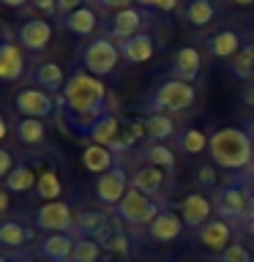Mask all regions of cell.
I'll return each instance as SVG.
<instances>
[{
	"instance_id": "obj_6",
	"label": "cell",
	"mask_w": 254,
	"mask_h": 262,
	"mask_svg": "<svg viewBox=\"0 0 254 262\" xmlns=\"http://www.w3.org/2000/svg\"><path fill=\"white\" fill-rule=\"evenodd\" d=\"M74 219L77 216L71 213V205L63 200H55V202H44L36 210L33 224H36V229H44L49 235H66V229H74Z\"/></svg>"
},
{
	"instance_id": "obj_28",
	"label": "cell",
	"mask_w": 254,
	"mask_h": 262,
	"mask_svg": "<svg viewBox=\"0 0 254 262\" xmlns=\"http://www.w3.org/2000/svg\"><path fill=\"white\" fill-rule=\"evenodd\" d=\"M28 241H33V229H28L19 221H3L0 224V246L16 249V246H25Z\"/></svg>"
},
{
	"instance_id": "obj_12",
	"label": "cell",
	"mask_w": 254,
	"mask_h": 262,
	"mask_svg": "<svg viewBox=\"0 0 254 262\" xmlns=\"http://www.w3.org/2000/svg\"><path fill=\"white\" fill-rule=\"evenodd\" d=\"M142 19H145V14L139 11V8L129 6V8H123V11L110 16V22H107V33H110L112 38H118V41L134 38L139 33V28H142Z\"/></svg>"
},
{
	"instance_id": "obj_46",
	"label": "cell",
	"mask_w": 254,
	"mask_h": 262,
	"mask_svg": "<svg viewBox=\"0 0 254 262\" xmlns=\"http://www.w3.org/2000/svg\"><path fill=\"white\" fill-rule=\"evenodd\" d=\"M246 219L254 221V191L249 194V208H246Z\"/></svg>"
},
{
	"instance_id": "obj_14",
	"label": "cell",
	"mask_w": 254,
	"mask_h": 262,
	"mask_svg": "<svg viewBox=\"0 0 254 262\" xmlns=\"http://www.w3.org/2000/svg\"><path fill=\"white\" fill-rule=\"evenodd\" d=\"M180 232H183V219L172 210H161L153 224L147 227V235L156 243H172V241H178Z\"/></svg>"
},
{
	"instance_id": "obj_20",
	"label": "cell",
	"mask_w": 254,
	"mask_h": 262,
	"mask_svg": "<svg viewBox=\"0 0 254 262\" xmlns=\"http://www.w3.org/2000/svg\"><path fill=\"white\" fill-rule=\"evenodd\" d=\"M229 237H232V229L221 219H210L205 227H200V243L208 246L210 251H224L229 246Z\"/></svg>"
},
{
	"instance_id": "obj_27",
	"label": "cell",
	"mask_w": 254,
	"mask_h": 262,
	"mask_svg": "<svg viewBox=\"0 0 254 262\" xmlns=\"http://www.w3.org/2000/svg\"><path fill=\"white\" fill-rule=\"evenodd\" d=\"M14 137L19 139L22 145H41L47 137V128H44V123L36 120V118H19L14 126Z\"/></svg>"
},
{
	"instance_id": "obj_42",
	"label": "cell",
	"mask_w": 254,
	"mask_h": 262,
	"mask_svg": "<svg viewBox=\"0 0 254 262\" xmlns=\"http://www.w3.org/2000/svg\"><path fill=\"white\" fill-rule=\"evenodd\" d=\"M30 6H36L38 11H44V14L57 11V0H30Z\"/></svg>"
},
{
	"instance_id": "obj_53",
	"label": "cell",
	"mask_w": 254,
	"mask_h": 262,
	"mask_svg": "<svg viewBox=\"0 0 254 262\" xmlns=\"http://www.w3.org/2000/svg\"><path fill=\"white\" fill-rule=\"evenodd\" d=\"M251 172H254V159H251Z\"/></svg>"
},
{
	"instance_id": "obj_10",
	"label": "cell",
	"mask_w": 254,
	"mask_h": 262,
	"mask_svg": "<svg viewBox=\"0 0 254 262\" xmlns=\"http://www.w3.org/2000/svg\"><path fill=\"white\" fill-rule=\"evenodd\" d=\"M16 38H19V44L28 49L30 55H38V52H44L49 38H52V25L38 19V16H30V19H25L19 25Z\"/></svg>"
},
{
	"instance_id": "obj_11",
	"label": "cell",
	"mask_w": 254,
	"mask_h": 262,
	"mask_svg": "<svg viewBox=\"0 0 254 262\" xmlns=\"http://www.w3.org/2000/svg\"><path fill=\"white\" fill-rule=\"evenodd\" d=\"M210 213H213V202L202 191L188 194L180 202V219H183V227H188V229L205 227L210 221Z\"/></svg>"
},
{
	"instance_id": "obj_37",
	"label": "cell",
	"mask_w": 254,
	"mask_h": 262,
	"mask_svg": "<svg viewBox=\"0 0 254 262\" xmlns=\"http://www.w3.org/2000/svg\"><path fill=\"white\" fill-rule=\"evenodd\" d=\"M219 262H251V254H249V249H246V246H241V243H229L227 249L221 251Z\"/></svg>"
},
{
	"instance_id": "obj_21",
	"label": "cell",
	"mask_w": 254,
	"mask_h": 262,
	"mask_svg": "<svg viewBox=\"0 0 254 262\" xmlns=\"http://www.w3.org/2000/svg\"><path fill=\"white\" fill-rule=\"evenodd\" d=\"M205 47H208V52L213 57H235L243 49L241 36H238L235 30H219V33H213L210 38H205Z\"/></svg>"
},
{
	"instance_id": "obj_18",
	"label": "cell",
	"mask_w": 254,
	"mask_h": 262,
	"mask_svg": "<svg viewBox=\"0 0 254 262\" xmlns=\"http://www.w3.org/2000/svg\"><path fill=\"white\" fill-rule=\"evenodd\" d=\"M74 237L71 235H47L44 241L38 243V254L47 262H69L71 251H74Z\"/></svg>"
},
{
	"instance_id": "obj_49",
	"label": "cell",
	"mask_w": 254,
	"mask_h": 262,
	"mask_svg": "<svg viewBox=\"0 0 254 262\" xmlns=\"http://www.w3.org/2000/svg\"><path fill=\"white\" fill-rule=\"evenodd\" d=\"M229 3H238V6H251L254 0H229Z\"/></svg>"
},
{
	"instance_id": "obj_2",
	"label": "cell",
	"mask_w": 254,
	"mask_h": 262,
	"mask_svg": "<svg viewBox=\"0 0 254 262\" xmlns=\"http://www.w3.org/2000/svg\"><path fill=\"white\" fill-rule=\"evenodd\" d=\"M208 153L221 169L241 172L254 159V142L241 128H219L208 137Z\"/></svg>"
},
{
	"instance_id": "obj_15",
	"label": "cell",
	"mask_w": 254,
	"mask_h": 262,
	"mask_svg": "<svg viewBox=\"0 0 254 262\" xmlns=\"http://www.w3.org/2000/svg\"><path fill=\"white\" fill-rule=\"evenodd\" d=\"M120 49V57L129 63H145L151 60L153 52H156V44H153V36L151 33H137L134 38H126L118 44Z\"/></svg>"
},
{
	"instance_id": "obj_17",
	"label": "cell",
	"mask_w": 254,
	"mask_h": 262,
	"mask_svg": "<svg viewBox=\"0 0 254 262\" xmlns=\"http://www.w3.org/2000/svg\"><path fill=\"white\" fill-rule=\"evenodd\" d=\"M25 74V57L22 49L11 44V41H3L0 44V79L3 82H16Z\"/></svg>"
},
{
	"instance_id": "obj_54",
	"label": "cell",
	"mask_w": 254,
	"mask_h": 262,
	"mask_svg": "<svg viewBox=\"0 0 254 262\" xmlns=\"http://www.w3.org/2000/svg\"><path fill=\"white\" fill-rule=\"evenodd\" d=\"M3 41H6V38H3V36H0V44H3Z\"/></svg>"
},
{
	"instance_id": "obj_45",
	"label": "cell",
	"mask_w": 254,
	"mask_h": 262,
	"mask_svg": "<svg viewBox=\"0 0 254 262\" xmlns=\"http://www.w3.org/2000/svg\"><path fill=\"white\" fill-rule=\"evenodd\" d=\"M28 0H0V6H6V8H22Z\"/></svg>"
},
{
	"instance_id": "obj_8",
	"label": "cell",
	"mask_w": 254,
	"mask_h": 262,
	"mask_svg": "<svg viewBox=\"0 0 254 262\" xmlns=\"http://www.w3.org/2000/svg\"><path fill=\"white\" fill-rule=\"evenodd\" d=\"M93 188H96L98 202L118 208L120 200H123V196H126V191H129V175H126V169H123V167H112L110 172L98 175V180H96Z\"/></svg>"
},
{
	"instance_id": "obj_32",
	"label": "cell",
	"mask_w": 254,
	"mask_h": 262,
	"mask_svg": "<svg viewBox=\"0 0 254 262\" xmlns=\"http://www.w3.org/2000/svg\"><path fill=\"white\" fill-rule=\"evenodd\" d=\"M213 14H216V11H213L210 0H188L186 8H183L186 22H192L194 28H205V25H210Z\"/></svg>"
},
{
	"instance_id": "obj_34",
	"label": "cell",
	"mask_w": 254,
	"mask_h": 262,
	"mask_svg": "<svg viewBox=\"0 0 254 262\" xmlns=\"http://www.w3.org/2000/svg\"><path fill=\"white\" fill-rule=\"evenodd\" d=\"M142 156H145V161L151 164V167H159V169H172L175 167V153H172L167 145H161V142L147 145Z\"/></svg>"
},
{
	"instance_id": "obj_47",
	"label": "cell",
	"mask_w": 254,
	"mask_h": 262,
	"mask_svg": "<svg viewBox=\"0 0 254 262\" xmlns=\"http://www.w3.org/2000/svg\"><path fill=\"white\" fill-rule=\"evenodd\" d=\"M6 134H8V126H6V118L0 115V139H3Z\"/></svg>"
},
{
	"instance_id": "obj_29",
	"label": "cell",
	"mask_w": 254,
	"mask_h": 262,
	"mask_svg": "<svg viewBox=\"0 0 254 262\" xmlns=\"http://www.w3.org/2000/svg\"><path fill=\"white\" fill-rule=\"evenodd\" d=\"M145 123V134L153 139V142H164L175 134V123H172L170 115H156V112H147V118L142 120Z\"/></svg>"
},
{
	"instance_id": "obj_30",
	"label": "cell",
	"mask_w": 254,
	"mask_h": 262,
	"mask_svg": "<svg viewBox=\"0 0 254 262\" xmlns=\"http://www.w3.org/2000/svg\"><path fill=\"white\" fill-rule=\"evenodd\" d=\"M38 183L36 172H33L28 164H16V167L11 169V175L6 178V191L11 194H22V191H30L33 186Z\"/></svg>"
},
{
	"instance_id": "obj_33",
	"label": "cell",
	"mask_w": 254,
	"mask_h": 262,
	"mask_svg": "<svg viewBox=\"0 0 254 262\" xmlns=\"http://www.w3.org/2000/svg\"><path fill=\"white\" fill-rule=\"evenodd\" d=\"M60 191H63V183H60V178H57V172H55V169L41 172V175H38V183H36V194H38V200H44V202H55L57 196H60Z\"/></svg>"
},
{
	"instance_id": "obj_40",
	"label": "cell",
	"mask_w": 254,
	"mask_h": 262,
	"mask_svg": "<svg viewBox=\"0 0 254 262\" xmlns=\"http://www.w3.org/2000/svg\"><path fill=\"white\" fill-rule=\"evenodd\" d=\"M11 169H14V159H11V153L0 147V178L6 180L8 175H11Z\"/></svg>"
},
{
	"instance_id": "obj_38",
	"label": "cell",
	"mask_w": 254,
	"mask_h": 262,
	"mask_svg": "<svg viewBox=\"0 0 254 262\" xmlns=\"http://www.w3.org/2000/svg\"><path fill=\"white\" fill-rule=\"evenodd\" d=\"M197 186H202L205 191H210V188L216 186V169H213L210 164L197 167Z\"/></svg>"
},
{
	"instance_id": "obj_9",
	"label": "cell",
	"mask_w": 254,
	"mask_h": 262,
	"mask_svg": "<svg viewBox=\"0 0 254 262\" xmlns=\"http://www.w3.org/2000/svg\"><path fill=\"white\" fill-rule=\"evenodd\" d=\"M213 208L221 219L235 221V219H246V208H249V196L243 194V188L238 183H227L216 191V200H213Z\"/></svg>"
},
{
	"instance_id": "obj_3",
	"label": "cell",
	"mask_w": 254,
	"mask_h": 262,
	"mask_svg": "<svg viewBox=\"0 0 254 262\" xmlns=\"http://www.w3.org/2000/svg\"><path fill=\"white\" fill-rule=\"evenodd\" d=\"M194 85L180 79H167L153 90V96L147 98V110L156 115H170V112H183L194 104Z\"/></svg>"
},
{
	"instance_id": "obj_4",
	"label": "cell",
	"mask_w": 254,
	"mask_h": 262,
	"mask_svg": "<svg viewBox=\"0 0 254 262\" xmlns=\"http://www.w3.org/2000/svg\"><path fill=\"white\" fill-rule=\"evenodd\" d=\"M115 213H118L120 221H126V224L139 229V227H151L161 210H159V205H156L151 196L139 194L137 188H129L126 196L120 200V205L115 208Z\"/></svg>"
},
{
	"instance_id": "obj_35",
	"label": "cell",
	"mask_w": 254,
	"mask_h": 262,
	"mask_svg": "<svg viewBox=\"0 0 254 262\" xmlns=\"http://www.w3.org/2000/svg\"><path fill=\"white\" fill-rule=\"evenodd\" d=\"M98 257H101V246L96 241H90V237H77L69 262H98Z\"/></svg>"
},
{
	"instance_id": "obj_16",
	"label": "cell",
	"mask_w": 254,
	"mask_h": 262,
	"mask_svg": "<svg viewBox=\"0 0 254 262\" xmlns=\"http://www.w3.org/2000/svg\"><path fill=\"white\" fill-rule=\"evenodd\" d=\"M200 66H202L200 52H197L194 47H183V49H178L175 60H172V77L192 85V82L200 77Z\"/></svg>"
},
{
	"instance_id": "obj_5",
	"label": "cell",
	"mask_w": 254,
	"mask_h": 262,
	"mask_svg": "<svg viewBox=\"0 0 254 262\" xmlns=\"http://www.w3.org/2000/svg\"><path fill=\"white\" fill-rule=\"evenodd\" d=\"M118 57H120V49L115 47L110 38H93L85 44V49H82V69L101 79V77L115 71Z\"/></svg>"
},
{
	"instance_id": "obj_44",
	"label": "cell",
	"mask_w": 254,
	"mask_h": 262,
	"mask_svg": "<svg viewBox=\"0 0 254 262\" xmlns=\"http://www.w3.org/2000/svg\"><path fill=\"white\" fill-rule=\"evenodd\" d=\"M8 205H11V196H8V191L6 188H0V216L8 210Z\"/></svg>"
},
{
	"instance_id": "obj_23",
	"label": "cell",
	"mask_w": 254,
	"mask_h": 262,
	"mask_svg": "<svg viewBox=\"0 0 254 262\" xmlns=\"http://www.w3.org/2000/svg\"><path fill=\"white\" fill-rule=\"evenodd\" d=\"M33 79L38 82L47 93H55V90H63L66 88V74L57 63L47 60V63H38L36 71H33Z\"/></svg>"
},
{
	"instance_id": "obj_39",
	"label": "cell",
	"mask_w": 254,
	"mask_h": 262,
	"mask_svg": "<svg viewBox=\"0 0 254 262\" xmlns=\"http://www.w3.org/2000/svg\"><path fill=\"white\" fill-rule=\"evenodd\" d=\"M93 3L98 6V8H107V11H123V8H129V3L131 0H93Z\"/></svg>"
},
{
	"instance_id": "obj_48",
	"label": "cell",
	"mask_w": 254,
	"mask_h": 262,
	"mask_svg": "<svg viewBox=\"0 0 254 262\" xmlns=\"http://www.w3.org/2000/svg\"><path fill=\"white\" fill-rule=\"evenodd\" d=\"M131 3H139V6H153L156 0H131Z\"/></svg>"
},
{
	"instance_id": "obj_7",
	"label": "cell",
	"mask_w": 254,
	"mask_h": 262,
	"mask_svg": "<svg viewBox=\"0 0 254 262\" xmlns=\"http://www.w3.org/2000/svg\"><path fill=\"white\" fill-rule=\"evenodd\" d=\"M14 110L22 115V118H36V120H44L55 112V98L52 93L47 90H36V88H28L22 93H16L14 98Z\"/></svg>"
},
{
	"instance_id": "obj_1",
	"label": "cell",
	"mask_w": 254,
	"mask_h": 262,
	"mask_svg": "<svg viewBox=\"0 0 254 262\" xmlns=\"http://www.w3.org/2000/svg\"><path fill=\"white\" fill-rule=\"evenodd\" d=\"M104 101H107L104 82L93 77V74H88L85 69L74 71L66 79L63 98H60V106H63L60 112L66 118V126L71 131H77L79 137H90V128L107 112Z\"/></svg>"
},
{
	"instance_id": "obj_19",
	"label": "cell",
	"mask_w": 254,
	"mask_h": 262,
	"mask_svg": "<svg viewBox=\"0 0 254 262\" xmlns=\"http://www.w3.org/2000/svg\"><path fill=\"white\" fill-rule=\"evenodd\" d=\"M129 180H131V188H137L139 194L156 196L161 191V183H164V169L145 164V167L134 169V175H129Z\"/></svg>"
},
{
	"instance_id": "obj_13",
	"label": "cell",
	"mask_w": 254,
	"mask_h": 262,
	"mask_svg": "<svg viewBox=\"0 0 254 262\" xmlns=\"http://www.w3.org/2000/svg\"><path fill=\"white\" fill-rule=\"evenodd\" d=\"M93 241L101 246L104 251L118 254V257H123V259L129 257V237H126V232H123V227H120L118 219H110V221H107V224L96 232Z\"/></svg>"
},
{
	"instance_id": "obj_22",
	"label": "cell",
	"mask_w": 254,
	"mask_h": 262,
	"mask_svg": "<svg viewBox=\"0 0 254 262\" xmlns=\"http://www.w3.org/2000/svg\"><path fill=\"white\" fill-rule=\"evenodd\" d=\"M82 167L93 175H104L115 167V153L104 145H90L85 153H82Z\"/></svg>"
},
{
	"instance_id": "obj_24",
	"label": "cell",
	"mask_w": 254,
	"mask_h": 262,
	"mask_svg": "<svg viewBox=\"0 0 254 262\" xmlns=\"http://www.w3.org/2000/svg\"><path fill=\"white\" fill-rule=\"evenodd\" d=\"M120 137V123L112 112H104L101 118L96 120V126L90 128V139L96 145H104V147H112V142Z\"/></svg>"
},
{
	"instance_id": "obj_36",
	"label": "cell",
	"mask_w": 254,
	"mask_h": 262,
	"mask_svg": "<svg viewBox=\"0 0 254 262\" xmlns=\"http://www.w3.org/2000/svg\"><path fill=\"white\" fill-rule=\"evenodd\" d=\"M178 145L186 156H194V153H202L205 147H208V137H205L202 131H197V128H186L183 134L178 137Z\"/></svg>"
},
{
	"instance_id": "obj_52",
	"label": "cell",
	"mask_w": 254,
	"mask_h": 262,
	"mask_svg": "<svg viewBox=\"0 0 254 262\" xmlns=\"http://www.w3.org/2000/svg\"><path fill=\"white\" fill-rule=\"evenodd\" d=\"M249 229H251V232H254V221H249Z\"/></svg>"
},
{
	"instance_id": "obj_31",
	"label": "cell",
	"mask_w": 254,
	"mask_h": 262,
	"mask_svg": "<svg viewBox=\"0 0 254 262\" xmlns=\"http://www.w3.org/2000/svg\"><path fill=\"white\" fill-rule=\"evenodd\" d=\"M229 74L235 79H246V82L254 79V44H243V49L229 63Z\"/></svg>"
},
{
	"instance_id": "obj_43",
	"label": "cell",
	"mask_w": 254,
	"mask_h": 262,
	"mask_svg": "<svg viewBox=\"0 0 254 262\" xmlns=\"http://www.w3.org/2000/svg\"><path fill=\"white\" fill-rule=\"evenodd\" d=\"M241 101L246 106H254V79L246 82V88H241Z\"/></svg>"
},
{
	"instance_id": "obj_26",
	"label": "cell",
	"mask_w": 254,
	"mask_h": 262,
	"mask_svg": "<svg viewBox=\"0 0 254 262\" xmlns=\"http://www.w3.org/2000/svg\"><path fill=\"white\" fill-rule=\"evenodd\" d=\"M107 221H110V216L101 210H79L77 219H74V235L77 237H96V232Z\"/></svg>"
},
{
	"instance_id": "obj_50",
	"label": "cell",
	"mask_w": 254,
	"mask_h": 262,
	"mask_svg": "<svg viewBox=\"0 0 254 262\" xmlns=\"http://www.w3.org/2000/svg\"><path fill=\"white\" fill-rule=\"evenodd\" d=\"M0 262H19V259H14V257H3V254H0Z\"/></svg>"
},
{
	"instance_id": "obj_41",
	"label": "cell",
	"mask_w": 254,
	"mask_h": 262,
	"mask_svg": "<svg viewBox=\"0 0 254 262\" xmlns=\"http://www.w3.org/2000/svg\"><path fill=\"white\" fill-rule=\"evenodd\" d=\"M77 8H82V0H57V11L69 16L71 11H77Z\"/></svg>"
},
{
	"instance_id": "obj_51",
	"label": "cell",
	"mask_w": 254,
	"mask_h": 262,
	"mask_svg": "<svg viewBox=\"0 0 254 262\" xmlns=\"http://www.w3.org/2000/svg\"><path fill=\"white\" fill-rule=\"evenodd\" d=\"M249 137H251V142H254V126L249 128Z\"/></svg>"
},
{
	"instance_id": "obj_25",
	"label": "cell",
	"mask_w": 254,
	"mask_h": 262,
	"mask_svg": "<svg viewBox=\"0 0 254 262\" xmlns=\"http://www.w3.org/2000/svg\"><path fill=\"white\" fill-rule=\"evenodd\" d=\"M63 28L69 33H74V36H90L96 30V11L82 6L77 11H71L69 16H63Z\"/></svg>"
}]
</instances>
